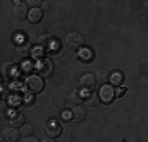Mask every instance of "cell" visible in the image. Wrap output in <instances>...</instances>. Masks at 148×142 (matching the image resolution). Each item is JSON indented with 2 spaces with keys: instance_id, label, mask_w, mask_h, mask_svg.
I'll use <instances>...</instances> for the list:
<instances>
[{
  "instance_id": "1",
  "label": "cell",
  "mask_w": 148,
  "mask_h": 142,
  "mask_svg": "<svg viewBox=\"0 0 148 142\" xmlns=\"http://www.w3.org/2000/svg\"><path fill=\"white\" fill-rule=\"evenodd\" d=\"M35 70H36L40 77H51L54 74L55 66H54V62L51 59H40L36 66H35Z\"/></svg>"
},
{
  "instance_id": "2",
  "label": "cell",
  "mask_w": 148,
  "mask_h": 142,
  "mask_svg": "<svg viewBox=\"0 0 148 142\" xmlns=\"http://www.w3.org/2000/svg\"><path fill=\"white\" fill-rule=\"evenodd\" d=\"M25 88L30 92L32 95L43 92V88H44V81H43V77H40L38 74H32V76H29V77L25 79Z\"/></svg>"
},
{
  "instance_id": "3",
  "label": "cell",
  "mask_w": 148,
  "mask_h": 142,
  "mask_svg": "<svg viewBox=\"0 0 148 142\" xmlns=\"http://www.w3.org/2000/svg\"><path fill=\"white\" fill-rule=\"evenodd\" d=\"M98 97H99V101H103L104 104L112 103V101H114V98H115V90H114V87H112V85H107V84L101 85Z\"/></svg>"
},
{
  "instance_id": "4",
  "label": "cell",
  "mask_w": 148,
  "mask_h": 142,
  "mask_svg": "<svg viewBox=\"0 0 148 142\" xmlns=\"http://www.w3.org/2000/svg\"><path fill=\"white\" fill-rule=\"evenodd\" d=\"M65 43L68 48L71 49H79L84 46V37L80 33H76V32H71L65 37Z\"/></svg>"
},
{
  "instance_id": "5",
  "label": "cell",
  "mask_w": 148,
  "mask_h": 142,
  "mask_svg": "<svg viewBox=\"0 0 148 142\" xmlns=\"http://www.w3.org/2000/svg\"><path fill=\"white\" fill-rule=\"evenodd\" d=\"M0 73H2V76L5 77V79H14L17 76V70H16V65L13 62H5L2 65V68H0Z\"/></svg>"
},
{
  "instance_id": "6",
  "label": "cell",
  "mask_w": 148,
  "mask_h": 142,
  "mask_svg": "<svg viewBox=\"0 0 148 142\" xmlns=\"http://www.w3.org/2000/svg\"><path fill=\"white\" fill-rule=\"evenodd\" d=\"M13 16H14L16 19H19V21L25 19V17L29 16V8H27V3L16 2V5L13 6Z\"/></svg>"
},
{
  "instance_id": "7",
  "label": "cell",
  "mask_w": 148,
  "mask_h": 142,
  "mask_svg": "<svg viewBox=\"0 0 148 142\" xmlns=\"http://www.w3.org/2000/svg\"><path fill=\"white\" fill-rule=\"evenodd\" d=\"M80 90H85V92H90L95 88V85H96V81H95V76L90 73L84 74L82 77H80Z\"/></svg>"
},
{
  "instance_id": "8",
  "label": "cell",
  "mask_w": 148,
  "mask_h": 142,
  "mask_svg": "<svg viewBox=\"0 0 148 142\" xmlns=\"http://www.w3.org/2000/svg\"><path fill=\"white\" fill-rule=\"evenodd\" d=\"M19 130H16V128L13 126H8L3 130L2 133V139L5 142H17V139H19Z\"/></svg>"
},
{
  "instance_id": "9",
  "label": "cell",
  "mask_w": 148,
  "mask_h": 142,
  "mask_svg": "<svg viewBox=\"0 0 148 142\" xmlns=\"http://www.w3.org/2000/svg\"><path fill=\"white\" fill-rule=\"evenodd\" d=\"M87 117V111L85 108H82V106H74L71 109V120H74L76 123H80L84 122Z\"/></svg>"
},
{
  "instance_id": "10",
  "label": "cell",
  "mask_w": 148,
  "mask_h": 142,
  "mask_svg": "<svg viewBox=\"0 0 148 142\" xmlns=\"http://www.w3.org/2000/svg\"><path fill=\"white\" fill-rule=\"evenodd\" d=\"M87 99L85 97V92L80 90V88H77V90L71 92V95H69V104L76 106V104H82L84 101Z\"/></svg>"
},
{
  "instance_id": "11",
  "label": "cell",
  "mask_w": 148,
  "mask_h": 142,
  "mask_svg": "<svg viewBox=\"0 0 148 142\" xmlns=\"http://www.w3.org/2000/svg\"><path fill=\"white\" fill-rule=\"evenodd\" d=\"M46 134H47V137H52V139H55V137H58L60 134H62V128H60V125H57V123H49L47 126H46Z\"/></svg>"
},
{
  "instance_id": "12",
  "label": "cell",
  "mask_w": 148,
  "mask_h": 142,
  "mask_svg": "<svg viewBox=\"0 0 148 142\" xmlns=\"http://www.w3.org/2000/svg\"><path fill=\"white\" fill-rule=\"evenodd\" d=\"M52 43H54V40H52V37L47 33H43V35L38 37V44H40L41 49H51Z\"/></svg>"
},
{
  "instance_id": "13",
  "label": "cell",
  "mask_w": 148,
  "mask_h": 142,
  "mask_svg": "<svg viewBox=\"0 0 148 142\" xmlns=\"http://www.w3.org/2000/svg\"><path fill=\"white\" fill-rule=\"evenodd\" d=\"M29 21L32 24H36V22H40L41 19H43V11H41L40 8H32L30 11H29Z\"/></svg>"
},
{
  "instance_id": "14",
  "label": "cell",
  "mask_w": 148,
  "mask_h": 142,
  "mask_svg": "<svg viewBox=\"0 0 148 142\" xmlns=\"http://www.w3.org/2000/svg\"><path fill=\"white\" fill-rule=\"evenodd\" d=\"M95 81L99 84H104L106 81H109V71L106 68H101L96 71V74H95Z\"/></svg>"
},
{
  "instance_id": "15",
  "label": "cell",
  "mask_w": 148,
  "mask_h": 142,
  "mask_svg": "<svg viewBox=\"0 0 148 142\" xmlns=\"http://www.w3.org/2000/svg\"><path fill=\"white\" fill-rule=\"evenodd\" d=\"M10 123L13 128H21L24 125V115L22 114H14V115L10 117Z\"/></svg>"
},
{
  "instance_id": "16",
  "label": "cell",
  "mask_w": 148,
  "mask_h": 142,
  "mask_svg": "<svg viewBox=\"0 0 148 142\" xmlns=\"http://www.w3.org/2000/svg\"><path fill=\"white\" fill-rule=\"evenodd\" d=\"M33 134V126L30 125V123H24L22 126L19 128V136H22V137H29Z\"/></svg>"
},
{
  "instance_id": "17",
  "label": "cell",
  "mask_w": 148,
  "mask_h": 142,
  "mask_svg": "<svg viewBox=\"0 0 148 142\" xmlns=\"http://www.w3.org/2000/svg\"><path fill=\"white\" fill-rule=\"evenodd\" d=\"M80 62H90L91 59H93V52L90 51V49H82V51L77 54Z\"/></svg>"
},
{
  "instance_id": "18",
  "label": "cell",
  "mask_w": 148,
  "mask_h": 142,
  "mask_svg": "<svg viewBox=\"0 0 148 142\" xmlns=\"http://www.w3.org/2000/svg\"><path fill=\"white\" fill-rule=\"evenodd\" d=\"M109 81H110L114 85H120L123 82V74L120 73V71H115V73L109 74Z\"/></svg>"
},
{
  "instance_id": "19",
  "label": "cell",
  "mask_w": 148,
  "mask_h": 142,
  "mask_svg": "<svg viewBox=\"0 0 148 142\" xmlns=\"http://www.w3.org/2000/svg\"><path fill=\"white\" fill-rule=\"evenodd\" d=\"M87 103H88V106H91V108H96V106H99L101 101H99L98 93H91L90 98H87Z\"/></svg>"
},
{
  "instance_id": "20",
  "label": "cell",
  "mask_w": 148,
  "mask_h": 142,
  "mask_svg": "<svg viewBox=\"0 0 148 142\" xmlns=\"http://www.w3.org/2000/svg\"><path fill=\"white\" fill-rule=\"evenodd\" d=\"M32 68H33V66H32V63L30 62H22V71H30Z\"/></svg>"
},
{
  "instance_id": "21",
  "label": "cell",
  "mask_w": 148,
  "mask_h": 142,
  "mask_svg": "<svg viewBox=\"0 0 148 142\" xmlns=\"http://www.w3.org/2000/svg\"><path fill=\"white\" fill-rule=\"evenodd\" d=\"M62 119L65 120V122H66V120H71V111H65L62 114Z\"/></svg>"
},
{
  "instance_id": "22",
  "label": "cell",
  "mask_w": 148,
  "mask_h": 142,
  "mask_svg": "<svg viewBox=\"0 0 148 142\" xmlns=\"http://www.w3.org/2000/svg\"><path fill=\"white\" fill-rule=\"evenodd\" d=\"M41 3H43V2H40V0H38V2H36V0H30V2H27V5H32L33 8H38Z\"/></svg>"
},
{
  "instance_id": "23",
  "label": "cell",
  "mask_w": 148,
  "mask_h": 142,
  "mask_svg": "<svg viewBox=\"0 0 148 142\" xmlns=\"http://www.w3.org/2000/svg\"><path fill=\"white\" fill-rule=\"evenodd\" d=\"M22 142H40V141H38L36 137H33V136H29V137H24Z\"/></svg>"
},
{
  "instance_id": "24",
  "label": "cell",
  "mask_w": 148,
  "mask_h": 142,
  "mask_svg": "<svg viewBox=\"0 0 148 142\" xmlns=\"http://www.w3.org/2000/svg\"><path fill=\"white\" fill-rule=\"evenodd\" d=\"M126 92V88H118V90H115V97H123Z\"/></svg>"
},
{
  "instance_id": "25",
  "label": "cell",
  "mask_w": 148,
  "mask_h": 142,
  "mask_svg": "<svg viewBox=\"0 0 148 142\" xmlns=\"http://www.w3.org/2000/svg\"><path fill=\"white\" fill-rule=\"evenodd\" d=\"M40 142H55V139H52V137H44V139H41Z\"/></svg>"
},
{
  "instance_id": "26",
  "label": "cell",
  "mask_w": 148,
  "mask_h": 142,
  "mask_svg": "<svg viewBox=\"0 0 148 142\" xmlns=\"http://www.w3.org/2000/svg\"><path fill=\"white\" fill-rule=\"evenodd\" d=\"M24 101H27V103H32V97H30V95H27V97H24Z\"/></svg>"
},
{
  "instance_id": "27",
  "label": "cell",
  "mask_w": 148,
  "mask_h": 142,
  "mask_svg": "<svg viewBox=\"0 0 148 142\" xmlns=\"http://www.w3.org/2000/svg\"><path fill=\"white\" fill-rule=\"evenodd\" d=\"M43 8H49V2H43Z\"/></svg>"
}]
</instances>
